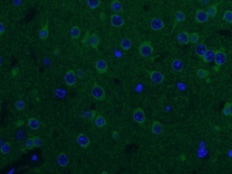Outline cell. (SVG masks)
I'll use <instances>...</instances> for the list:
<instances>
[{
    "label": "cell",
    "instance_id": "obj_6",
    "mask_svg": "<svg viewBox=\"0 0 232 174\" xmlns=\"http://www.w3.org/2000/svg\"><path fill=\"white\" fill-rule=\"evenodd\" d=\"M95 68L99 73H105L108 70V63L104 59H98L95 62Z\"/></svg>",
    "mask_w": 232,
    "mask_h": 174
},
{
    "label": "cell",
    "instance_id": "obj_20",
    "mask_svg": "<svg viewBox=\"0 0 232 174\" xmlns=\"http://www.w3.org/2000/svg\"><path fill=\"white\" fill-rule=\"evenodd\" d=\"M38 35L40 37L41 40H46L49 35V30H48V21L46 23V24L40 29V31L38 33Z\"/></svg>",
    "mask_w": 232,
    "mask_h": 174
},
{
    "label": "cell",
    "instance_id": "obj_32",
    "mask_svg": "<svg viewBox=\"0 0 232 174\" xmlns=\"http://www.w3.org/2000/svg\"><path fill=\"white\" fill-rule=\"evenodd\" d=\"M197 75H198L199 78L204 79V78H206V77L208 76V72L207 70H205V69H199L197 71Z\"/></svg>",
    "mask_w": 232,
    "mask_h": 174
},
{
    "label": "cell",
    "instance_id": "obj_10",
    "mask_svg": "<svg viewBox=\"0 0 232 174\" xmlns=\"http://www.w3.org/2000/svg\"><path fill=\"white\" fill-rule=\"evenodd\" d=\"M111 24H112V26L114 27H121L122 26L123 24H124V20L123 18L120 16V15H117V14H114L111 16Z\"/></svg>",
    "mask_w": 232,
    "mask_h": 174
},
{
    "label": "cell",
    "instance_id": "obj_1",
    "mask_svg": "<svg viewBox=\"0 0 232 174\" xmlns=\"http://www.w3.org/2000/svg\"><path fill=\"white\" fill-rule=\"evenodd\" d=\"M91 94H92V96L94 99H96L97 101H104L105 99V91H104V89L101 85L97 84L96 83H94V86L92 88Z\"/></svg>",
    "mask_w": 232,
    "mask_h": 174
},
{
    "label": "cell",
    "instance_id": "obj_19",
    "mask_svg": "<svg viewBox=\"0 0 232 174\" xmlns=\"http://www.w3.org/2000/svg\"><path fill=\"white\" fill-rule=\"evenodd\" d=\"M171 67L175 72L181 73L182 70H183V63L180 59H175L171 63Z\"/></svg>",
    "mask_w": 232,
    "mask_h": 174
},
{
    "label": "cell",
    "instance_id": "obj_24",
    "mask_svg": "<svg viewBox=\"0 0 232 174\" xmlns=\"http://www.w3.org/2000/svg\"><path fill=\"white\" fill-rule=\"evenodd\" d=\"M70 35H71V37L72 39H78L81 35V30L80 28L76 25L73 26L70 30Z\"/></svg>",
    "mask_w": 232,
    "mask_h": 174
},
{
    "label": "cell",
    "instance_id": "obj_36",
    "mask_svg": "<svg viewBox=\"0 0 232 174\" xmlns=\"http://www.w3.org/2000/svg\"><path fill=\"white\" fill-rule=\"evenodd\" d=\"M34 141H35V147H41L43 144V141L40 137H34Z\"/></svg>",
    "mask_w": 232,
    "mask_h": 174
},
{
    "label": "cell",
    "instance_id": "obj_33",
    "mask_svg": "<svg viewBox=\"0 0 232 174\" xmlns=\"http://www.w3.org/2000/svg\"><path fill=\"white\" fill-rule=\"evenodd\" d=\"M15 106H16V109L17 111H23L24 107H25V103H24L23 100H17L16 102Z\"/></svg>",
    "mask_w": 232,
    "mask_h": 174
},
{
    "label": "cell",
    "instance_id": "obj_7",
    "mask_svg": "<svg viewBox=\"0 0 232 174\" xmlns=\"http://www.w3.org/2000/svg\"><path fill=\"white\" fill-rule=\"evenodd\" d=\"M215 63L218 66H221L222 64H224L227 61V55L225 54L223 51H216L215 54Z\"/></svg>",
    "mask_w": 232,
    "mask_h": 174
},
{
    "label": "cell",
    "instance_id": "obj_41",
    "mask_svg": "<svg viewBox=\"0 0 232 174\" xmlns=\"http://www.w3.org/2000/svg\"><path fill=\"white\" fill-rule=\"evenodd\" d=\"M17 73H18V68L16 67L12 70V74H13V76H16V75H17Z\"/></svg>",
    "mask_w": 232,
    "mask_h": 174
},
{
    "label": "cell",
    "instance_id": "obj_8",
    "mask_svg": "<svg viewBox=\"0 0 232 174\" xmlns=\"http://www.w3.org/2000/svg\"><path fill=\"white\" fill-rule=\"evenodd\" d=\"M209 18V16L208 15L207 11L204 10H198L196 12V16H195V20L198 23H206Z\"/></svg>",
    "mask_w": 232,
    "mask_h": 174
},
{
    "label": "cell",
    "instance_id": "obj_45",
    "mask_svg": "<svg viewBox=\"0 0 232 174\" xmlns=\"http://www.w3.org/2000/svg\"><path fill=\"white\" fill-rule=\"evenodd\" d=\"M230 116H232V102H230Z\"/></svg>",
    "mask_w": 232,
    "mask_h": 174
},
{
    "label": "cell",
    "instance_id": "obj_12",
    "mask_svg": "<svg viewBox=\"0 0 232 174\" xmlns=\"http://www.w3.org/2000/svg\"><path fill=\"white\" fill-rule=\"evenodd\" d=\"M100 41H101L100 40V36L97 34H95V33L92 34L90 35V37H89V44H90V46L93 48H94L95 50H98V46L100 45Z\"/></svg>",
    "mask_w": 232,
    "mask_h": 174
},
{
    "label": "cell",
    "instance_id": "obj_40",
    "mask_svg": "<svg viewBox=\"0 0 232 174\" xmlns=\"http://www.w3.org/2000/svg\"><path fill=\"white\" fill-rule=\"evenodd\" d=\"M112 138H113L114 140H118V139H119V133H118L116 131H113V132H112Z\"/></svg>",
    "mask_w": 232,
    "mask_h": 174
},
{
    "label": "cell",
    "instance_id": "obj_9",
    "mask_svg": "<svg viewBox=\"0 0 232 174\" xmlns=\"http://www.w3.org/2000/svg\"><path fill=\"white\" fill-rule=\"evenodd\" d=\"M151 27H152V30H154V31L161 30L164 27V22L161 19L158 18V17H154V18H152V21H151Z\"/></svg>",
    "mask_w": 232,
    "mask_h": 174
},
{
    "label": "cell",
    "instance_id": "obj_31",
    "mask_svg": "<svg viewBox=\"0 0 232 174\" xmlns=\"http://www.w3.org/2000/svg\"><path fill=\"white\" fill-rule=\"evenodd\" d=\"M199 39H200V35H199L198 33H192V34L190 35V42H191L192 44H193V45L197 44Z\"/></svg>",
    "mask_w": 232,
    "mask_h": 174
},
{
    "label": "cell",
    "instance_id": "obj_18",
    "mask_svg": "<svg viewBox=\"0 0 232 174\" xmlns=\"http://www.w3.org/2000/svg\"><path fill=\"white\" fill-rule=\"evenodd\" d=\"M111 8L115 13H122L123 12V7L119 0H112L111 3Z\"/></svg>",
    "mask_w": 232,
    "mask_h": 174
},
{
    "label": "cell",
    "instance_id": "obj_22",
    "mask_svg": "<svg viewBox=\"0 0 232 174\" xmlns=\"http://www.w3.org/2000/svg\"><path fill=\"white\" fill-rule=\"evenodd\" d=\"M94 124L98 128H103L107 124V122L103 115H97L94 120Z\"/></svg>",
    "mask_w": 232,
    "mask_h": 174
},
{
    "label": "cell",
    "instance_id": "obj_11",
    "mask_svg": "<svg viewBox=\"0 0 232 174\" xmlns=\"http://www.w3.org/2000/svg\"><path fill=\"white\" fill-rule=\"evenodd\" d=\"M76 141L82 148H87L90 144V139L88 138V136L84 134V133H81V134L78 135L76 138Z\"/></svg>",
    "mask_w": 232,
    "mask_h": 174
},
{
    "label": "cell",
    "instance_id": "obj_39",
    "mask_svg": "<svg viewBox=\"0 0 232 174\" xmlns=\"http://www.w3.org/2000/svg\"><path fill=\"white\" fill-rule=\"evenodd\" d=\"M5 29H6V27H5V24L3 22H1L0 23V35H3L4 34V32H5Z\"/></svg>",
    "mask_w": 232,
    "mask_h": 174
},
{
    "label": "cell",
    "instance_id": "obj_42",
    "mask_svg": "<svg viewBox=\"0 0 232 174\" xmlns=\"http://www.w3.org/2000/svg\"><path fill=\"white\" fill-rule=\"evenodd\" d=\"M23 125H24V121L23 120H20V121L16 122V126H23Z\"/></svg>",
    "mask_w": 232,
    "mask_h": 174
},
{
    "label": "cell",
    "instance_id": "obj_35",
    "mask_svg": "<svg viewBox=\"0 0 232 174\" xmlns=\"http://www.w3.org/2000/svg\"><path fill=\"white\" fill-rule=\"evenodd\" d=\"M95 115H96V111H89V112H87L86 113V118L88 119V120H90V121H94V117H95Z\"/></svg>",
    "mask_w": 232,
    "mask_h": 174
},
{
    "label": "cell",
    "instance_id": "obj_17",
    "mask_svg": "<svg viewBox=\"0 0 232 174\" xmlns=\"http://www.w3.org/2000/svg\"><path fill=\"white\" fill-rule=\"evenodd\" d=\"M215 54H216V51L214 50H208L206 52V54L203 56L202 59L205 63H211L214 61L215 59Z\"/></svg>",
    "mask_w": 232,
    "mask_h": 174
},
{
    "label": "cell",
    "instance_id": "obj_27",
    "mask_svg": "<svg viewBox=\"0 0 232 174\" xmlns=\"http://www.w3.org/2000/svg\"><path fill=\"white\" fill-rule=\"evenodd\" d=\"M11 150V144L10 143H5L1 146V153L2 154H8Z\"/></svg>",
    "mask_w": 232,
    "mask_h": 174
},
{
    "label": "cell",
    "instance_id": "obj_14",
    "mask_svg": "<svg viewBox=\"0 0 232 174\" xmlns=\"http://www.w3.org/2000/svg\"><path fill=\"white\" fill-rule=\"evenodd\" d=\"M208 51V48H207V46L204 44V43H200V44H198L195 47V53L196 55L200 57H203V56L206 54V52Z\"/></svg>",
    "mask_w": 232,
    "mask_h": 174
},
{
    "label": "cell",
    "instance_id": "obj_3",
    "mask_svg": "<svg viewBox=\"0 0 232 174\" xmlns=\"http://www.w3.org/2000/svg\"><path fill=\"white\" fill-rule=\"evenodd\" d=\"M64 81L69 86L74 85L76 84V81H77V76H76L75 72L73 70H69L64 75Z\"/></svg>",
    "mask_w": 232,
    "mask_h": 174
},
{
    "label": "cell",
    "instance_id": "obj_28",
    "mask_svg": "<svg viewBox=\"0 0 232 174\" xmlns=\"http://www.w3.org/2000/svg\"><path fill=\"white\" fill-rule=\"evenodd\" d=\"M218 12V8H217V5H213L211 7H209L207 10V13L209 16V17H215Z\"/></svg>",
    "mask_w": 232,
    "mask_h": 174
},
{
    "label": "cell",
    "instance_id": "obj_2",
    "mask_svg": "<svg viewBox=\"0 0 232 174\" xmlns=\"http://www.w3.org/2000/svg\"><path fill=\"white\" fill-rule=\"evenodd\" d=\"M139 52L142 56L149 57V56H152V54L153 53V47H152L150 42H143L139 46Z\"/></svg>",
    "mask_w": 232,
    "mask_h": 174
},
{
    "label": "cell",
    "instance_id": "obj_15",
    "mask_svg": "<svg viewBox=\"0 0 232 174\" xmlns=\"http://www.w3.org/2000/svg\"><path fill=\"white\" fill-rule=\"evenodd\" d=\"M152 133H154L155 135H160L163 133L164 129H163V126H162V124L160 123V122L155 121V122L152 123Z\"/></svg>",
    "mask_w": 232,
    "mask_h": 174
},
{
    "label": "cell",
    "instance_id": "obj_16",
    "mask_svg": "<svg viewBox=\"0 0 232 174\" xmlns=\"http://www.w3.org/2000/svg\"><path fill=\"white\" fill-rule=\"evenodd\" d=\"M57 162L61 167L67 166L69 163V158L64 152H61L57 157Z\"/></svg>",
    "mask_w": 232,
    "mask_h": 174
},
{
    "label": "cell",
    "instance_id": "obj_30",
    "mask_svg": "<svg viewBox=\"0 0 232 174\" xmlns=\"http://www.w3.org/2000/svg\"><path fill=\"white\" fill-rule=\"evenodd\" d=\"M25 148L27 150H32L34 149L35 146V141H34V138H28L26 141H25Z\"/></svg>",
    "mask_w": 232,
    "mask_h": 174
},
{
    "label": "cell",
    "instance_id": "obj_4",
    "mask_svg": "<svg viewBox=\"0 0 232 174\" xmlns=\"http://www.w3.org/2000/svg\"><path fill=\"white\" fill-rule=\"evenodd\" d=\"M149 75L150 78L152 82L156 84H162L164 81V75L159 71H151L149 72Z\"/></svg>",
    "mask_w": 232,
    "mask_h": 174
},
{
    "label": "cell",
    "instance_id": "obj_23",
    "mask_svg": "<svg viewBox=\"0 0 232 174\" xmlns=\"http://www.w3.org/2000/svg\"><path fill=\"white\" fill-rule=\"evenodd\" d=\"M132 46V40L129 39V38H123L121 41V49L125 50V51H128L131 49Z\"/></svg>",
    "mask_w": 232,
    "mask_h": 174
},
{
    "label": "cell",
    "instance_id": "obj_37",
    "mask_svg": "<svg viewBox=\"0 0 232 174\" xmlns=\"http://www.w3.org/2000/svg\"><path fill=\"white\" fill-rule=\"evenodd\" d=\"M89 37H90V35H89V32L87 31L86 34H85V35H84V39L82 40V42H83V44L84 46H86L87 44H89Z\"/></svg>",
    "mask_w": 232,
    "mask_h": 174
},
{
    "label": "cell",
    "instance_id": "obj_26",
    "mask_svg": "<svg viewBox=\"0 0 232 174\" xmlns=\"http://www.w3.org/2000/svg\"><path fill=\"white\" fill-rule=\"evenodd\" d=\"M185 18H186V16H185V14L182 11H176L175 12V21H176V23L183 22Z\"/></svg>",
    "mask_w": 232,
    "mask_h": 174
},
{
    "label": "cell",
    "instance_id": "obj_29",
    "mask_svg": "<svg viewBox=\"0 0 232 174\" xmlns=\"http://www.w3.org/2000/svg\"><path fill=\"white\" fill-rule=\"evenodd\" d=\"M223 20L225 22L229 23V24H232V12L229 10L225 11L224 15H223Z\"/></svg>",
    "mask_w": 232,
    "mask_h": 174
},
{
    "label": "cell",
    "instance_id": "obj_25",
    "mask_svg": "<svg viewBox=\"0 0 232 174\" xmlns=\"http://www.w3.org/2000/svg\"><path fill=\"white\" fill-rule=\"evenodd\" d=\"M86 4L91 9H95L101 5V0H86Z\"/></svg>",
    "mask_w": 232,
    "mask_h": 174
},
{
    "label": "cell",
    "instance_id": "obj_38",
    "mask_svg": "<svg viewBox=\"0 0 232 174\" xmlns=\"http://www.w3.org/2000/svg\"><path fill=\"white\" fill-rule=\"evenodd\" d=\"M24 131H22V130H19L18 131V133H17V138H18V140H23L24 138Z\"/></svg>",
    "mask_w": 232,
    "mask_h": 174
},
{
    "label": "cell",
    "instance_id": "obj_13",
    "mask_svg": "<svg viewBox=\"0 0 232 174\" xmlns=\"http://www.w3.org/2000/svg\"><path fill=\"white\" fill-rule=\"evenodd\" d=\"M178 43L181 45H188L190 42V35L186 32H181L177 35Z\"/></svg>",
    "mask_w": 232,
    "mask_h": 174
},
{
    "label": "cell",
    "instance_id": "obj_43",
    "mask_svg": "<svg viewBox=\"0 0 232 174\" xmlns=\"http://www.w3.org/2000/svg\"><path fill=\"white\" fill-rule=\"evenodd\" d=\"M208 2H209V0H200V3L202 5H207V4H208Z\"/></svg>",
    "mask_w": 232,
    "mask_h": 174
},
{
    "label": "cell",
    "instance_id": "obj_5",
    "mask_svg": "<svg viewBox=\"0 0 232 174\" xmlns=\"http://www.w3.org/2000/svg\"><path fill=\"white\" fill-rule=\"evenodd\" d=\"M133 119L134 121L140 123V124H143L145 120H146V116H145V112L142 109V108H137L136 110L133 112Z\"/></svg>",
    "mask_w": 232,
    "mask_h": 174
},
{
    "label": "cell",
    "instance_id": "obj_21",
    "mask_svg": "<svg viewBox=\"0 0 232 174\" xmlns=\"http://www.w3.org/2000/svg\"><path fill=\"white\" fill-rule=\"evenodd\" d=\"M28 126H29V128H31L32 130H34V131H36L40 127V122H39V121L36 118L32 117V118L28 119Z\"/></svg>",
    "mask_w": 232,
    "mask_h": 174
},
{
    "label": "cell",
    "instance_id": "obj_34",
    "mask_svg": "<svg viewBox=\"0 0 232 174\" xmlns=\"http://www.w3.org/2000/svg\"><path fill=\"white\" fill-rule=\"evenodd\" d=\"M222 113L225 116H230V103L229 102L226 103L224 108L222 110Z\"/></svg>",
    "mask_w": 232,
    "mask_h": 174
},
{
    "label": "cell",
    "instance_id": "obj_44",
    "mask_svg": "<svg viewBox=\"0 0 232 174\" xmlns=\"http://www.w3.org/2000/svg\"><path fill=\"white\" fill-rule=\"evenodd\" d=\"M78 76L81 77V78H83V77L84 76V73L83 71H80V70H79V71H78Z\"/></svg>",
    "mask_w": 232,
    "mask_h": 174
}]
</instances>
